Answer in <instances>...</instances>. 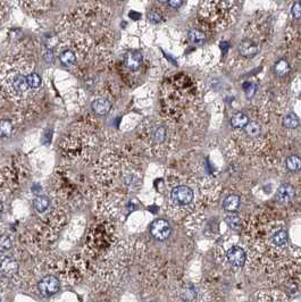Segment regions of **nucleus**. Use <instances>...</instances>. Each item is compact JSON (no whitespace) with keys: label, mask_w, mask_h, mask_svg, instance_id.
Segmentation results:
<instances>
[{"label":"nucleus","mask_w":301,"mask_h":302,"mask_svg":"<svg viewBox=\"0 0 301 302\" xmlns=\"http://www.w3.org/2000/svg\"><path fill=\"white\" fill-rule=\"evenodd\" d=\"M39 291L43 297H51L60 291V281L53 275L43 277L39 282Z\"/></svg>","instance_id":"obj_6"},{"label":"nucleus","mask_w":301,"mask_h":302,"mask_svg":"<svg viewBox=\"0 0 301 302\" xmlns=\"http://www.w3.org/2000/svg\"><path fill=\"white\" fill-rule=\"evenodd\" d=\"M283 124L288 128H296L299 124V120L295 114H289V115H286L284 120H283Z\"/></svg>","instance_id":"obj_20"},{"label":"nucleus","mask_w":301,"mask_h":302,"mask_svg":"<svg viewBox=\"0 0 301 302\" xmlns=\"http://www.w3.org/2000/svg\"><path fill=\"white\" fill-rule=\"evenodd\" d=\"M143 62V57L139 51H130V53L125 54L124 56V65L126 66L129 69H132V71H136L142 65Z\"/></svg>","instance_id":"obj_10"},{"label":"nucleus","mask_w":301,"mask_h":302,"mask_svg":"<svg viewBox=\"0 0 301 302\" xmlns=\"http://www.w3.org/2000/svg\"><path fill=\"white\" fill-rule=\"evenodd\" d=\"M13 131V125L8 120H0V134L9 135Z\"/></svg>","instance_id":"obj_22"},{"label":"nucleus","mask_w":301,"mask_h":302,"mask_svg":"<svg viewBox=\"0 0 301 302\" xmlns=\"http://www.w3.org/2000/svg\"><path fill=\"white\" fill-rule=\"evenodd\" d=\"M245 133H247L249 137H257L261 133V127L258 126V124L256 121H250L248 123L247 126L244 127Z\"/></svg>","instance_id":"obj_21"},{"label":"nucleus","mask_w":301,"mask_h":302,"mask_svg":"<svg viewBox=\"0 0 301 302\" xmlns=\"http://www.w3.org/2000/svg\"><path fill=\"white\" fill-rule=\"evenodd\" d=\"M271 243L275 248H283L288 243V234L283 228L275 231L274 233L271 235Z\"/></svg>","instance_id":"obj_13"},{"label":"nucleus","mask_w":301,"mask_h":302,"mask_svg":"<svg viewBox=\"0 0 301 302\" xmlns=\"http://www.w3.org/2000/svg\"><path fill=\"white\" fill-rule=\"evenodd\" d=\"M50 204H51L50 199L44 196H40V197L36 198V200H34V202H33L34 209L40 214H42L44 213V211H47L48 209H49Z\"/></svg>","instance_id":"obj_16"},{"label":"nucleus","mask_w":301,"mask_h":302,"mask_svg":"<svg viewBox=\"0 0 301 302\" xmlns=\"http://www.w3.org/2000/svg\"><path fill=\"white\" fill-rule=\"evenodd\" d=\"M249 123L248 116L243 113H237L232 116L231 119V125L234 128H244Z\"/></svg>","instance_id":"obj_18"},{"label":"nucleus","mask_w":301,"mask_h":302,"mask_svg":"<svg viewBox=\"0 0 301 302\" xmlns=\"http://www.w3.org/2000/svg\"><path fill=\"white\" fill-rule=\"evenodd\" d=\"M110 108H112V102L106 98H97L95 101L92 102V109L95 110L97 115H107V114L109 113Z\"/></svg>","instance_id":"obj_11"},{"label":"nucleus","mask_w":301,"mask_h":302,"mask_svg":"<svg viewBox=\"0 0 301 302\" xmlns=\"http://www.w3.org/2000/svg\"><path fill=\"white\" fill-rule=\"evenodd\" d=\"M60 60L61 61V64L66 65V66H72L76 64V60H78V56H76V51L74 49H65L61 51L60 54Z\"/></svg>","instance_id":"obj_14"},{"label":"nucleus","mask_w":301,"mask_h":302,"mask_svg":"<svg viewBox=\"0 0 301 302\" xmlns=\"http://www.w3.org/2000/svg\"><path fill=\"white\" fill-rule=\"evenodd\" d=\"M223 207L226 211H230V213H233V211H237L240 207V198L235 194H231L228 196L223 202Z\"/></svg>","instance_id":"obj_15"},{"label":"nucleus","mask_w":301,"mask_h":302,"mask_svg":"<svg viewBox=\"0 0 301 302\" xmlns=\"http://www.w3.org/2000/svg\"><path fill=\"white\" fill-rule=\"evenodd\" d=\"M193 191L189 186L180 185L172 190L171 200L178 206H188L193 200Z\"/></svg>","instance_id":"obj_4"},{"label":"nucleus","mask_w":301,"mask_h":302,"mask_svg":"<svg viewBox=\"0 0 301 302\" xmlns=\"http://www.w3.org/2000/svg\"><path fill=\"white\" fill-rule=\"evenodd\" d=\"M289 69H290L289 64L285 60H280L275 66L276 74L280 75V76H284L286 73L289 72Z\"/></svg>","instance_id":"obj_23"},{"label":"nucleus","mask_w":301,"mask_h":302,"mask_svg":"<svg viewBox=\"0 0 301 302\" xmlns=\"http://www.w3.org/2000/svg\"><path fill=\"white\" fill-rule=\"evenodd\" d=\"M295 187L290 185V184H282L279 187L278 192H276V201L281 204H286L291 202L293 198H295Z\"/></svg>","instance_id":"obj_8"},{"label":"nucleus","mask_w":301,"mask_h":302,"mask_svg":"<svg viewBox=\"0 0 301 302\" xmlns=\"http://www.w3.org/2000/svg\"><path fill=\"white\" fill-rule=\"evenodd\" d=\"M0 272L6 276H14L19 272V263L13 257H5L0 262Z\"/></svg>","instance_id":"obj_9"},{"label":"nucleus","mask_w":301,"mask_h":302,"mask_svg":"<svg viewBox=\"0 0 301 302\" xmlns=\"http://www.w3.org/2000/svg\"><path fill=\"white\" fill-rule=\"evenodd\" d=\"M167 3L169 6H172L173 8H178V7L182 5L183 1H180V0H178V1H167Z\"/></svg>","instance_id":"obj_28"},{"label":"nucleus","mask_w":301,"mask_h":302,"mask_svg":"<svg viewBox=\"0 0 301 302\" xmlns=\"http://www.w3.org/2000/svg\"><path fill=\"white\" fill-rule=\"evenodd\" d=\"M239 51L242 56L252 57L258 53V44L251 40H243L239 47Z\"/></svg>","instance_id":"obj_12"},{"label":"nucleus","mask_w":301,"mask_h":302,"mask_svg":"<svg viewBox=\"0 0 301 302\" xmlns=\"http://www.w3.org/2000/svg\"><path fill=\"white\" fill-rule=\"evenodd\" d=\"M190 39H191V41H193V42L200 43L203 39H205V36H203V33L200 32V31L193 30L190 32Z\"/></svg>","instance_id":"obj_26"},{"label":"nucleus","mask_w":301,"mask_h":302,"mask_svg":"<svg viewBox=\"0 0 301 302\" xmlns=\"http://www.w3.org/2000/svg\"><path fill=\"white\" fill-rule=\"evenodd\" d=\"M2 213H3V202H2V200L0 199V216H1Z\"/></svg>","instance_id":"obj_29"},{"label":"nucleus","mask_w":301,"mask_h":302,"mask_svg":"<svg viewBox=\"0 0 301 302\" xmlns=\"http://www.w3.org/2000/svg\"><path fill=\"white\" fill-rule=\"evenodd\" d=\"M12 248V240L6 235L0 237V252H6Z\"/></svg>","instance_id":"obj_25"},{"label":"nucleus","mask_w":301,"mask_h":302,"mask_svg":"<svg viewBox=\"0 0 301 302\" xmlns=\"http://www.w3.org/2000/svg\"><path fill=\"white\" fill-rule=\"evenodd\" d=\"M291 13L296 20H301V1H297L293 3Z\"/></svg>","instance_id":"obj_27"},{"label":"nucleus","mask_w":301,"mask_h":302,"mask_svg":"<svg viewBox=\"0 0 301 302\" xmlns=\"http://www.w3.org/2000/svg\"><path fill=\"white\" fill-rule=\"evenodd\" d=\"M0 302H1V298H0Z\"/></svg>","instance_id":"obj_31"},{"label":"nucleus","mask_w":301,"mask_h":302,"mask_svg":"<svg viewBox=\"0 0 301 302\" xmlns=\"http://www.w3.org/2000/svg\"><path fill=\"white\" fill-rule=\"evenodd\" d=\"M286 167L292 172H298L301 169V158L298 156H290L286 159Z\"/></svg>","instance_id":"obj_19"},{"label":"nucleus","mask_w":301,"mask_h":302,"mask_svg":"<svg viewBox=\"0 0 301 302\" xmlns=\"http://www.w3.org/2000/svg\"><path fill=\"white\" fill-rule=\"evenodd\" d=\"M96 171L98 190L103 201H120L126 196V190H134L140 181L139 173L131 167L119 155L107 154Z\"/></svg>","instance_id":"obj_2"},{"label":"nucleus","mask_w":301,"mask_h":302,"mask_svg":"<svg viewBox=\"0 0 301 302\" xmlns=\"http://www.w3.org/2000/svg\"><path fill=\"white\" fill-rule=\"evenodd\" d=\"M33 62L20 56L6 58L0 66V88L12 101L25 102L41 88V78Z\"/></svg>","instance_id":"obj_1"},{"label":"nucleus","mask_w":301,"mask_h":302,"mask_svg":"<svg viewBox=\"0 0 301 302\" xmlns=\"http://www.w3.org/2000/svg\"><path fill=\"white\" fill-rule=\"evenodd\" d=\"M171 232H172L171 225H169V223L166 220L159 218V220H156L154 223L151 224L150 233L156 240L158 241L166 240V239L171 235Z\"/></svg>","instance_id":"obj_5"},{"label":"nucleus","mask_w":301,"mask_h":302,"mask_svg":"<svg viewBox=\"0 0 301 302\" xmlns=\"http://www.w3.org/2000/svg\"><path fill=\"white\" fill-rule=\"evenodd\" d=\"M143 138L148 145L154 148V150H158L168 140V130L164 124H152L148 125L144 128Z\"/></svg>","instance_id":"obj_3"},{"label":"nucleus","mask_w":301,"mask_h":302,"mask_svg":"<svg viewBox=\"0 0 301 302\" xmlns=\"http://www.w3.org/2000/svg\"><path fill=\"white\" fill-rule=\"evenodd\" d=\"M24 6L27 7V9L31 10V12H46V10L49 8V6L51 5L50 1H26L22 2Z\"/></svg>","instance_id":"obj_17"},{"label":"nucleus","mask_w":301,"mask_h":302,"mask_svg":"<svg viewBox=\"0 0 301 302\" xmlns=\"http://www.w3.org/2000/svg\"><path fill=\"white\" fill-rule=\"evenodd\" d=\"M2 98H3V92H2L1 88H0V105L2 103Z\"/></svg>","instance_id":"obj_30"},{"label":"nucleus","mask_w":301,"mask_h":302,"mask_svg":"<svg viewBox=\"0 0 301 302\" xmlns=\"http://www.w3.org/2000/svg\"><path fill=\"white\" fill-rule=\"evenodd\" d=\"M226 221L233 230H239V227H240V218H239L238 215H228V216H226Z\"/></svg>","instance_id":"obj_24"},{"label":"nucleus","mask_w":301,"mask_h":302,"mask_svg":"<svg viewBox=\"0 0 301 302\" xmlns=\"http://www.w3.org/2000/svg\"><path fill=\"white\" fill-rule=\"evenodd\" d=\"M226 257L231 265H233L235 267L243 266L245 262V258H247L244 250L240 248V246H235V245L228 249Z\"/></svg>","instance_id":"obj_7"}]
</instances>
